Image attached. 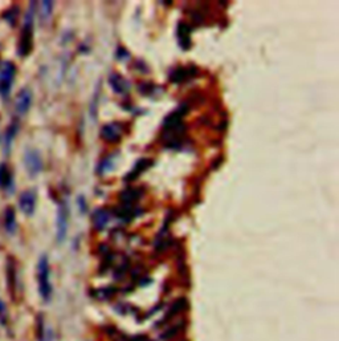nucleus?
<instances>
[{"instance_id": "obj_1", "label": "nucleus", "mask_w": 339, "mask_h": 341, "mask_svg": "<svg viewBox=\"0 0 339 341\" xmlns=\"http://www.w3.org/2000/svg\"><path fill=\"white\" fill-rule=\"evenodd\" d=\"M34 12H36V2H31L25 14L23 28L20 31V38L17 43V55L20 57H28L33 51V27H34Z\"/></svg>"}, {"instance_id": "obj_2", "label": "nucleus", "mask_w": 339, "mask_h": 341, "mask_svg": "<svg viewBox=\"0 0 339 341\" xmlns=\"http://www.w3.org/2000/svg\"><path fill=\"white\" fill-rule=\"evenodd\" d=\"M37 283L39 292L44 301H49L52 297L51 284V267H49L48 256L43 255L37 263Z\"/></svg>"}, {"instance_id": "obj_3", "label": "nucleus", "mask_w": 339, "mask_h": 341, "mask_svg": "<svg viewBox=\"0 0 339 341\" xmlns=\"http://www.w3.org/2000/svg\"><path fill=\"white\" fill-rule=\"evenodd\" d=\"M16 73V65L10 60L0 64V96L3 97V98L10 97Z\"/></svg>"}, {"instance_id": "obj_4", "label": "nucleus", "mask_w": 339, "mask_h": 341, "mask_svg": "<svg viewBox=\"0 0 339 341\" xmlns=\"http://www.w3.org/2000/svg\"><path fill=\"white\" fill-rule=\"evenodd\" d=\"M23 162H24V167L27 170L28 176L34 178L37 177L40 173L44 169V162L40 153L34 149H27L23 155Z\"/></svg>"}, {"instance_id": "obj_5", "label": "nucleus", "mask_w": 339, "mask_h": 341, "mask_svg": "<svg viewBox=\"0 0 339 341\" xmlns=\"http://www.w3.org/2000/svg\"><path fill=\"white\" fill-rule=\"evenodd\" d=\"M69 209L65 200H61L57 207V218H56V239L58 243L64 242L68 232Z\"/></svg>"}, {"instance_id": "obj_6", "label": "nucleus", "mask_w": 339, "mask_h": 341, "mask_svg": "<svg viewBox=\"0 0 339 341\" xmlns=\"http://www.w3.org/2000/svg\"><path fill=\"white\" fill-rule=\"evenodd\" d=\"M32 100H33V94H32L29 88H21L16 94L15 98V111L19 116H24L31 109Z\"/></svg>"}, {"instance_id": "obj_7", "label": "nucleus", "mask_w": 339, "mask_h": 341, "mask_svg": "<svg viewBox=\"0 0 339 341\" xmlns=\"http://www.w3.org/2000/svg\"><path fill=\"white\" fill-rule=\"evenodd\" d=\"M36 203H37V195L34 190H25L19 196V207H20L21 213L32 217L36 210Z\"/></svg>"}, {"instance_id": "obj_8", "label": "nucleus", "mask_w": 339, "mask_h": 341, "mask_svg": "<svg viewBox=\"0 0 339 341\" xmlns=\"http://www.w3.org/2000/svg\"><path fill=\"white\" fill-rule=\"evenodd\" d=\"M6 274H7V286L8 291H10V295L11 297H12V300L16 301L17 269H16V262H15L12 256H10L7 260V269H6Z\"/></svg>"}, {"instance_id": "obj_9", "label": "nucleus", "mask_w": 339, "mask_h": 341, "mask_svg": "<svg viewBox=\"0 0 339 341\" xmlns=\"http://www.w3.org/2000/svg\"><path fill=\"white\" fill-rule=\"evenodd\" d=\"M124 125L121 122H111L105 125L101 130V137L107 142H118L124 134Z\"/></svg>"}, {"instance_id": "obj_10", "label": "nucleus", "mask_w": 339, "mask_h": 341, "mask_svg": "<svg viewBox=\"0 0 339 341\" xmlns=\"http://www.w3.org/2000/svg\"><path fill=\"white\" fill-rule=\"evenodd\" d=\"M196 75H198V69L195 66H178L172 69V72L170 73V80L175 84H180L195 77Z\"/></svg>"}, {"instance_id": "obj_11", "label": "nucleus", "mask_w": 339, "mask_h": 341, "mask_svg": "<svg viewBox=\"0 0 339 341\" xmlns=\"http://www.w3.org/2000/svg\"><path fill=\"white\" fill-rule=\"evenodd\" d=\"M191 31L192 28L187 23L179 21L178 27H176V36H178L179 45L183 51H189L191 48Z\"/></svg>"}, {"instance_id": "obj_12", "label": "nucleus", "mask_w": 339, "mask_h": 341, "mask_svg": "<svg viewBox=\"0 0 339 341\" xmlns=\"http://www.w3.org/2000/svg\"><path fill=\"white\" fill-rule=\"evenodd\" d=\"M139 213L141 210H138L137 207L129 203H122L118 209H116V217H118L124 222H130L135 217H139Z\"/></svg>"}, {"instance_id": "obj_13", "label": "nucleus", "mask_w": 339, "mask_h": 341, "mask_svg": "<svg viewBox=\"0 0 339 341\" xmlns=\"http://www.w3.org/2000/svg\"><path fill=\"white\" fill-rule=\"evenodd\" d=\"M19 128H20V124H19V120L17 118H14V121L8 125L7 130H6V134H4V142H6V154H10L11 148H12V144H14L15 137L19 133Z\"/></svg>"}, {"instance_id": "obj_14", "label": "nucleus", "mask_w": 339, "mask_h": 341, "mask_svg": "<svg viewBox=\"0 0 339 341\" xmlns=\"http://www.w3.org/2000/svg\"><path fill=\"white\" fill-rule=\"evenodd\" d=\"M109 84L111 85L114 92L118 94L127 93L129 89H130V84H129V81H126V80L121 76V75H118V73H113V75H110Z\"/></svg>"}, {"instance_id": "obj_15", "label": "nucleus", "mask_w": 339, "mask_h": 341, "mask_svg": "<svg viewBox=\"0 0 339 341\" xmlns=\"http://www.w3.org/2000/svg\"><path fill=\"white\" fill-rule=\"evenodd\" d=\"M151 165H153V161H151V159L141 158L139 161H137V163H135V166L133 167V170H131L130 173H127V176L125 177V181H127V182L135 181V179L141 176L144 170H147Z\"/></svg>"}, {"instance_id": "obj_16", "label": "nucleus", "mask_w": 339, "mask_h": 341, "mask_svg": "<svg viewBox=\"0 0 339 341\" xmlns=\"http://www.w3.org/2000/svg\"><path fill=\"white\" fill-rule=\"evenodd\" d=\"M14 186V174L7 163H0V189L10 190Z\"/></svg>"}, {"instance_id": "obj_17", "label": "nucleus", "mask_w": 339, "mask_h": 341, "mask_svg": "<svg viewBox=\"0 0 339 341\" xmlns=\"http://www.w3.org/2000/svg\"><path fill=\"white\" fill-rule=\"evenodd\" d=\"M110 221V213L106 209H98V210L94 211L93 214V224H94V228L98 231L103 230L106 227V224Z\"/></svg>"}, {"instance_id": "obj_18", "label": "nucleus", "mask_w": 339, "mask_h": 341, "mask_svg": "<svg viewBox=\"0 0 339 341\" xmlns=\"http://www.w3.org/2000/svg\"><path fill=\"white\" fill-rule=\"evenodd\" d=\"M4 228L8 234H14L17 228V221H16V211L14 207H7L4 210Z\"/></svg>"}, {"instance_id": "obj_19", "label": "nucleus", "mask_w": 339, "mask_h": 341, "mask_svg": "<svg viewBox=\"0 0 339 341\" xmlns=\"http://www.w3.org/2000/svg\"><path fill=\"white\" fill-rule=\"evenodd\" d=\"M142 196V191L139 189H137V187H130V189L125 190L124 193L121 194V199H122V202L124 203H129V204H133L134 202H137L139 198Z\"/></svg>"}, {"instance_id": "obj_20", "label": "nucleus", "mask_w": 339, "mask_h": 341, "mask_svg": "<svg viewBox=\"0 0 339 341\" xmlns=\"http://www.w3.org/2000/svg\"><path fill=\"white\" fill-rule=\"evenodd\" d=\"M19 12H20V8L17 7V6H12L7 11H4L2 17L7 21L11 27H15L17 23V19H19Z\"/></svg>"}, {"instance_id": "obj_21", "label": "nucleus", "mask_w": 339, "mask_h": 341, "mask_svg": "<svg viewBox=\"0 0 339 341\" xmlns=\"http://www.w3.org/2000/svg\"><path fill=\"white\" fill-rule=\"evenodd\" d=\"M40 19L43 21H48L52 16V12H53V2H49V0H44L40 3Z\"/></svg>"}, {"instance_id": "obj_22", "label": "nucleus", "mask_w": 339, "mask_h": 341, "mask_svg": "<svg viewBox=\"0 0 339 341\" xmlns=\"http://www.w3.org/2000/svg\"><path fill=\"white\" fill-rule=\"evenodd\" d=\"M113 167H114V159L113 155H110V157H106V158L102 159V161L99 162L98 167H97V172H98L99 176H102L105 173L110 172Z\"/></svg>"}, {"instance_id": "obj_23", "label": "nucleus", "mask_w": 339, "mask_h": 341, "mask_svg": "<svg viewBox=\"0 0 339 341\" xmlns=\"http://www.w3.org/2000/svg\"><path fill=\"white\" fill-rule=\"evenodd\" d=\"M0 324L2 325L8 324V311L3 300H0Z\"/></svg>"}, {"instance_id": "obj_24", "label": "nucleus", "mask_w": 339, "mask_h": 341, "mask_svg": "<svg viewBox=\"0 0 339 341\" xmlns=\"http://www.w3.org/2000/svg\"><path fill=\"white\" fill-rule=\"evenodd\" d=\"M79 206H80V209H81V213H85L86 211V200L84 199L83 196H80L79 198Z\"/></svg>"}]
</instances>
